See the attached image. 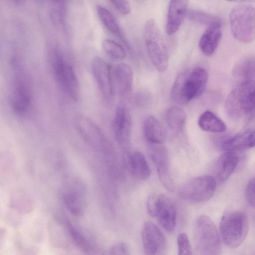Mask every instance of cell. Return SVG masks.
<instances>
[{"mask_svg":"<svg viewBox=\"0 0 255 255\" xmlns=\"http://www.w3.org/2000/svg\"><path fill=\"white\" fill-rule=\"evenodd\" d=\"M207 81L208 73L201 67L181 73L176 78L171 89L172 100L178 104H187L203 93Z\"/></svg>","mask_w":255,"mask_h":255,"instance_id":"obj_1","label":"cell"},{"mask_svg":"<svg viewBox=\"0 0 255 255\" xmlns=\"http://www.w3.org/2000/svg\"><path fill=\"white\" fill-rule=\"evenodd\" d=\"M19 62L17 59L12 62L10 102L13 112L24 117L30 111L32 96L26 74Z\"/></svg>","mask_w":255,"mask_h":255,"instance_id":"obj_2","label":"cell"},{"mask_svg":"<svg viewBox=\"0 0 255 255\" xmlns=\"http://www.w3.org/2000/svg\"><path fill=\"white\" fill-rule=\"evenodd\" d=\"M249 224L246 214L232 210L225 213L221 220L220 231L224 244L231 249L239 247L248 235Z\"/></svg>","mask_w":255,"mask_h":255,"instance_id":"obj_3","label":"cell"},{"mask_svg":"<svg viewBox=\"0 0 255 255\" xmlns=\"http://www.w3.org/2000/svg\"><path fill=\"white\" fill-rule=\"evenodd\" d=\"M254 107V80L241 82L229 94L225 103L226 113L235 120L252 114Z\"/></svg>","mask_w":255,"mask_h":255,"instance_id":"obj_4","label":"cell"},{"mask_svg":"<svg viewBox=\"0 0 255 255\" xmlns=\"http://www.w3.org/2000/svg\"><path fill=\"white\" fill-rule=\"evenodd\" d=\"M194 242L198 254H220L221 242L219 234L214 222L208 216L202 215L197 219L194 230Z\"/></svg>","mask_w":255,"mask_h":255,"instance_id":"obj_5","label":"cell"},{"mask_svg":"<svg viewBox=\"0 0 255 255\" xmlns=\"http://www.w3.org/2000/svg\"><path fill=\"white\" fill-rule=\"evenodd\" d=\"M250 3H241L235 6L229 15L232 34L237 40L249 43L255 39V10Z\"/></svg>","mask_w":255,"mask_h":255,"instance_id":"obj_6","label":"cell"},{"mask_svg":"<svg viewBox=\"0 0 255 255\" xmlns=\"http://www.w3.org/2000/svg\"><path fill=\"white\" fill-rule=\"evenodd\" d=\"M143 38L148 56L156 69L164 72L168 65L167 48L158 26L153 19L147 20L144 24Z\"/></svg>","mask_w":255,"mask_h":255,"instance_id":"obj_7","label":"cell"},{"mask_svg":"<svg viewBox=\"0 0 255 255\" xmlns=\"http://www.w3.org/2000/svg\"><path fill=\"white\" fill-rule=\"evenodd\" d=\"M50 54L52 69L56 82L68 96L75 101H78L80 87L73 67L57 49H53Z\"/></svg>","mask_w":255,"mask_h":255,"instance_id":"obj_8","label":"cell"},{"mask_svg":"<svg viewBox=\"0 0 255 255\" xmlns=\"http://www.w3.org/2000/svg\"><path fill=\"white\" fill-rule=\"evenodd\" d=\"M148 214L155 217L167 231L171 232L176 226V208L174 204L164 194H152L147 198Z\"/></svg>","mask_w":255,"mask_h":255,"instance_id":"obj_9","label":"cell"},{"mask_svg":"<svg viewBox=\"0 0 255 255\" xmlns=\"http://www.w3.org/2000/svg\"><path fill=\"white\" fill-rule=\"evenodd\" d=\"M215 178L210 175L196 177L183 185L179 189V196L192 202H204L210 200L216 189Z\"/></svg>","mask_w":255,"mask_h":255,"instance_id":"obj_10","label":"cell"},{"mask_svg":"<svg viewBox=\"0 0 255 255\" xmlns=\"http://www.w3.org/2000/svg\"><path fill=\"white\" fill-rule=\"evenodd\" d=\"M144 252L149 255H161L166 248V240L160 229L151 221L144 223L141 230Z\"/></svg>","mask_w":255,"mask_h":255,"instance_id":"obj_11","label":"cell"},{"mask_svg":"<svg viewBox=\"0 0 255 255\" xmlns=\"http://www.w3.org/2000/svg\"><path fill=\"white\" fill-rule=\"evenodd\" d=\"M152 145L150 155L156 165L159 179L165 188L172 191L175 185L169 168L167 151L161 144Z\"/></svg>","mask_w":255,"mask_h":255,"instance_id":"obj_12","label":"cell"},{"mask_svg":"<svg viewBox=\"0 0 255 255\" xmlns=\"http://www.w3.org/2000/svg\"><path fill=\"white\" fill-rule=\"evenodd\" d=\"M91 66L94 77L101 93L105 99H111L114 94L112 67L99 57L93 58Z\"/></svg>","mask_w":255,"mask_h":255,"instance_id":"obj_13","label":"cell"},{"mask_svg":"<svg viewBox=\"0 0 255 255\" xmlns=\"http://www.w3.org/2000/svg\"><path fill=\"white\" fill-rule=\"evenodd\" d=\"M131 124L128 110L124 106L118 107L114 116L113 128L117 141L123 146H126L129 143Z\"/></svg>","mask_w":255,"mask_h":255,"instance_id":"obj_14","label":"cell"},{"mask_svg":"<svg viewBox=\"0 0 255 255\" xmlns=\"http://www.w3.org/2000/svg\"><path fill=\"white\" fill-rule=\"evenodd\" d=\"M78 131L84 139L95 147H100L106 142L105 136L101 129L91 119L83 116L75 120Z\"/></svg>","mask_w":255,"mask_h":255,"instance_id":"obj_15","label":"cell"},{"mask_svg":"<svg viewBox=\"0 0 255 255\" xmlns=\"http://www.w3.org/2000/svg\"><path fill=\"white\" fill-rule=\"evenodd\" d=\"M187 0H170L169 4L165 31L171 36L179 29L188 11Z\"/></svg>","mask_w":255,"mask_h":255,"instance_id":"obj_16","label":"cell"},{"mask_svg":"<svg viewBox=\"0 0 255 255\" xmlns=\"http://www.w3.org/2000/svg\"><path fill=\"white\" fill-rule=\"evenodd\" d=\"M112 78L114 93L125 95L131 90L133 71L129 65L121 63L112 68Z\"/></svg>","mask_w":255,"mask_h":255,"instance_id":"obj_17","label":"cell"},{"mask_svg":"<svg viewBox=\"0 0 255 255\" xmlns=\"http://www.w3.org/2000/svg\"><path fill=\"white\" fill-rule=\"evenodd\" d=\"M124 163L128 172L139 180L147 179L150 169L144 156L140 152H126L124 156Z\"/></svg>","mask_w":255,"mask_h":255,"instance_id":"obj_18","label":"cell"},{"mask_svg":"<svg viewBox=\"0 0 255 255\" xmlns=\"http://www.w3.org/2000/svg\"><path fill=\"white\" fill-rule=\"evenodd\" d=\"M222 34V23L208 25L199 42V47L202 52L206 56L212 55L219 44Z\"/></svg>","mask_w":255,"mask_h":255,"instance_id":"obj_19","label":"cell"},{"mask_svg":"<svg viewBox=\"0 0 255 255\" xmlns=\"http://www.w3.org/2000/svg\"><path fill=\"white\" fill-rule=\"evenodd\" d=\"M254 137L255 132L253 130L240 132L223 142L222 148L226 151H233L254 147Z\"/></svg>","mask_w":255,"mask_h":255,"instance_id":"obj_20","label":"cell"},{"mask_svg":"<svg viewBox=\"0 0 255 255\" xmlns=\"http://www.w3.org/2000/svg\"><path fill=\"white\" fill-rule=\"evenodd\" d=\"M143 131L150 144H162L165 140V132L161 124L154 117H148L144 122Z\"/></svg>","mask_w":255,"mask_h":255,"instance_id":"obj_21","label":"cell"},{"mask_svg":"<svg viewBox=\"0 0 255 255\" xmlns=\"http://www.w3.org/2000/svg\"><path fill=\"white\" fill-rule=\"evenodd\" d=\"M239 158L233 151H227L221 155L217 162V176L224 182L231 176L238 165Z\"/></svg>","mask_w":255,"mask_h":255,"instance_id":"obj_22","label":"cell"},{"mask_svg":"<svg viewBox=\"0 0 255 255\" xmlns=\"http://www.w3.org/2000/svg\"><path fill=\"white\" fill-rule=\"evenodd\" d=\"M198 124L200 128L204 131L221 133L225 131L227 127L224 122L211 111H207L199 118Z\"/></svg>","mask_w":255,"mask_h":255,"instance_id":"obj_23","label":"cell"},{"mask_svg":"<svg viewBox=\"0 0 255 255\" xmlns=\"http://www.w3.org/2000/svg\"><path fill=\"white\" fill-rule=\"evenodd\" d=\"M64 204L70 213L76 217L84 215L86 209V202L82 194L77 191L66 193L63 198Z\"/></svg>","mask_w":255,"mask_h":255,"instance_id":"obj_24","label":"cell"},{"mask_svg":"<svg viewBox=\"0 0 255 255\" xmlns=\"http://www.w3.org/2000/svg\"><path fill=\"white\" fill-rule=\"evenodd\" d=\"M166 121L169 128L174 132H179L184 128L186 121V115L180 107H170L166 113Z\"/></svg>","mask_w":255,"mask_h":255,"instance_id":"obj_25","label":"cell"},{"mask_svg":"<svg viewBox=\"0 0 255 255\" xmlns=\"http://www.w3.org/2000/svg\"><path fill=\"white\" fill-rule=\"evenodd\" d=\"M96 10L98 16L105 27L125 42L126 40L121 27L110 11L101 5H97Z\"/></svg>","mask_w":255,"mask_h":255,"instance_id":"obj_26","label":"cell"},{"mask_svg":"<svg viewBox=\"0 0 255 255\" xmlns=\"http://www.w3.org/2000/svg\"><path fill=\"white\" fill-rule=\"evenodd\" d=\"M234 76L241 82L254 80L255 60L253 58H245L239 62L233 70Z\"/></svg>","mask_w":255,"mask_h":255,"instance_id":"obj_27","label":"cell"},{"mask_svg":"<svg viewBox=\"0 0 255 255\" xmlns=\"http://www.w3.org/2000/svg\"><path fill=\"white\" fill-rule=\"evenodd\" d=\"M65 225L74 244L81 251L89 252L91 248L86 238L70 221H67Z\"/></svg>","mask_w":255,"mask_h":255,"instance_id":"obj_28","label":"cell"},{"mask_svg":"<svg viewBox=\"0 0 255 255\" xmlns=\"http://www.w3.org/2000/svg\"><path fill=\"white\" fill-rule=\"evenodd\" d=\"M186 16L192 21L208 26L215 23H222L218 16L198 9H188Z\"/></svg>","mask_w":255,"mask_h":255,"instance_id":"obj_29","label":"cell"},{"mask_svg":"<svg viewBox=\"0 0 255 255\" xmlns=\"http://www.w3.org/2000/svg\"><path fill=\"white\" fill-rule=\"evenodd\" d=\"M102 46L107 53L115 58L123 59L126 57L124 48L114 40L106 39L103 41Z\"/></svg>","mask_w":255,"mask_h":255,"instance_id":"obj_30","label":"cell"},{"mask_svg":"<svg viewBox=\"0 0 255 255\" xmlns=\"http://www.w3.org/2000/svg\"><path fill=\"white\" fill-rule=\"evenodd\" d=\"M178 254L180 255L192 254V249L188 237L185 233L179 234L177 238Z\"/></svg>","mask_w":255,"mask_h":255,"instance_id":"obj_31","label":"cell"},{"mask_svg":"<svg viewBox=\"0 0 255 255\" xmlns=\"http://www.w3.org/2000/svg\"><path fill=\"white\" fill-rule=\"evenodd\" d=\"M115 8L121 14L128 15L131 11L129 0H110Z\"/></svg>","mask_w":255,"mask_h":255,"instance_id":"obj_32","label":"cell"},{"mask_svg":"<svg viewBox=\"0 0 255 255\" xmlns=\"http://www.w3.org/2000/svg\"><path fill=\"white\" fill-rule=\"evenodd\" d=\"M255 178L253 177L248 182L245 190L246 199L253 208L255 207Z\"/></svg>","mask_w":255,"mask_h":255,"instance_id":"obj_33","label":"cell"},{"mask_svg":"<svg viewBox=\"0 0 255 255\" xmlns=\"http://www.w3.org/2000/svg\"><path fill=\"white\" fill-rule=\"evenodd\" d=\"M110 255H129V250L128 245L123 242H118L111 246L109 250Z\"/></svg>","mask_w":255,"mask_h":255,"instance_id":"obj_34","label":"cell"},{"mask_svg":"<svg viewBox=\"0 0 255 255\" xmlns=\"http://www.w3.org/2000/svg\"><path fill=\"white\" fill-rule=\"evenodd\" d=\"M227 1L235 2L237 3H252L254 2L255 0H225Z\"/></svg>","mask_w":255,"mask_h":255,"instance_id":"obj_35","label":"cell"},{"mask_svg":"<svg viewBox=\"0 0 255 255\" xmlns=\"http://www.w3.org/2000/svg\"><path fill=\"white\" fill-rule=\"evenodd\" d=\"M15 1V2H17V3H19L20 2H21L23 0H14Z\"/></svg>","mask_w":255,"mask_h":255,"instance_id":"obj_36","label":"cell"},{"mask_svg":"<svg viewBox=\"0 0 255 255\" xmlns=\"http://www.w3.org/2000/svg\"><path fill=\"white\" fill-rule=\"evenodd\" d=\"M56 0V1H59V0Z\"/></svg>","mask_w":255,"mask_h":255,"instance_id":"obj_37","label":"cell"}]
</instances>
